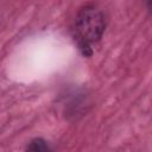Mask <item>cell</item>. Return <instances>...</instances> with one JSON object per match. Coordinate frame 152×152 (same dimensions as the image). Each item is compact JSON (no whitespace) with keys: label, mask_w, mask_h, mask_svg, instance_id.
I'll use <instances>...</instances> for the list:
<instances>
[{"label":"cell","mask_w":152,"mask_h":152,"mask_svg":"<svg viewBox=\"0 0 152 152\" xmlns=\"http://www.w3.org/2000/svg\"><path fill=\"white\" fill-rule=\"evenodd\" d=\"M26 150L32 152H50L53 150V147L46 139L39 137V138H33L26 146Z\"/></svg>","instance_id":"2"},{"label":"cell","mask_w":152,"mask_h":152,"mask_svg":"<svg viewBox=\"0 0 152 152\" xmlns=\"http://www.w3.org/2000/svg\"><path fill=\"white\" fill-rule=\"evenodd\" d=\"M108 26V17L103 8L94 2L80 7L71 25V36L84 57L94 53V48L101 42Z\"/></svg>","instance_id":"1"},{"label":"cell","mask_w":152,"mask_h":152,"mask_svg":"<svg viewBox=\"0 0 152 152\" xmlns=\"http://www.w3.org/2000/svg\"><path fill=\"white\" fill-rule=\"evenodd\" d=\"M144 4L150 13H152V0H144Z\"/></svg>","instance_id":"3"}]
</instances>
